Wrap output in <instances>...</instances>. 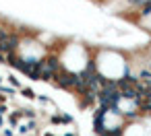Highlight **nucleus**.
<instances>
[{"mask_svg": "<svg viewBox=\"0 0 151 136\" xmlns=\"http://www.w3.org/2000/svg\"><path fill=\"white\" fill-rule=\"evenodd\" d=\"M9 83H11V87H13V89H21V87H23V85H21V80H19L15 74H9Z\"/></svg>", "mask_w": 151, "mask_h": 136, "instance_id": "4", "label": "nucleus"}, {"mask_svg": "<svg viewBox=\"0 0 151 136\" xmlns=\"http://www.w3.org/2000/svg\"><path fill=\"white\" fill-rule=\"evenodd\" d=\"M50 124H54V126H64V124H62V115H58V113H56V115H50Z\"/></svg>", "mask_w": 151, "mask_h": 136, "instance_id": "5", "label": "nucleus"}, {"mask_svg": "<svg viewBox=\"0 0 151 136\" xmlns=\"http://www.w3.org/2000/svg\"><path fill=\"white\" fill-rule=\"evenodd\" d=\"M0 64H6V54L0 52Z\"/></svg>", "mask_w": 151, "mask_h": 136, "instance_id": "12", "label": "nucleus"}, {"mask_svg": "<svg viewBox=\"0 0 151 136\" xmlns=\"http://www.w3.org/2000/svg\"><path fill=\"white\" fill-rule=\"evenodd\" d=\"M2 136H15V130L13 128H2Z\"/></svg>", "mask_w": 151, "mask_h": 136, "instance_id": "9", "label": "nucleus"}, {"mask_svg": "<svg viewBox=\"0 0 151 136\" xmlns=\"http://www.w3.org/2000/svg\"><path fill=\"white\" fill-rule=\"evenodd\" d=\"M0 91H2L6 97H13V95L17 93V89H13V87H0Z\"/></svg>", "mask_w": 151, "mask_h": 136, "instance_id": "6", "label": "nucleus"}, {"mask_svg": "<svg viewBox=\"0 0 151 136\" xmlns=\"http://www.w3.org/2000/svg\"><path fill=\"white\" fill-rule=\"evenodd\" d=\"M0 87H2V76H0Z\"/></svg>", "mask_w": 151, "mask_h": 136, "instance_id": "16", "label": "nucleus"}, {"mask_svg": "<svg viewBox=\"0 0 151 136\" xmlns=\"http://www.w3.org/2000/svg\"><path fill=\"white\" fill-rule=\"evenodd\" d=\"M64 136H77V134H75V132H66Z\"/></svg>", "mask_w": 151, "mask_h": 136, "instance_id": "14", "label": "nucleus"}, {"mask_svg": "<svg viewBox=\"0 0 151 136\" xmlns=\"http://www.w3.org/2000/svg\"><path fill=\"white\" fill-rule=\"evenodd\" d=\"M4 126H6V117H4V115H0V130H2Z\"/></svg>", "mask_w": 151, "mask_h": 136, "instance_id": "11", "label": "nucleus"}, {"mask_svg": "<svg viewBox=\"0 0 151 136\" xmlns=\"http://www.w3.org/2000/svg\"><path fill=\"white\" fill-rule=\"evenodd\" d=\"M21 117H23V115H21V109H15V111H11V113H9V117H6V124H9V128L17 130V122H19Z\"/></svg>", "mask_w": 151, "mask_h": 136, "instance_id": "1", "label": "nucleus"}, {"mask_svg": "<svg viewBox=\"0 0 151 136\" xmlns=\"http://www.w3.org/2000/svg\"><path fill=\"white\" fill-rule=\"evenodd\" d=\"M6 99H9V97H6L2 91H0V103H6Z\"/></svg>", "mask_w": 151, "mask_h": 136, "instance_id": "13", "label": "nucleus"}, {"mask_svg": "<svg viewBox=\"0 0 151 136\" xmlns=\"http://www.w3.org/2000/svg\"><path fill=\"white\" fill-rule=\"evenodd\" d=\"M9 113V105L6 103H0V115H6Z\"/></svg>", "mask_w": 151, "mask_h": 136, "instance_id": "10", "label": "nucleus"}, {"mask_svg": "<svg viewBox=\"0 0 151 136\" xmlns=\"http://www.w3.org/2000/svg\"><path fill=\"white\" fill-rule=\"evenodd\" d=\"M19 91H21L19 95H21V97H25V99H29V101H35V99H37V93H35L31 87H21Z\"/></svg>", "mask_w": 151, "mask_h": 136, "instance_id": "2", "label": "nucleus"}, {"mask_svg": "<svg viewBox=\"0 0 151 136\" xmlns=\"http://www.w3.org/2000/svg\"><path fill=\"white\" fill-rule=\"evenodd\" d=\"M60 115H62V124H64V126L75 124V117H73V115H68V113H60Z\"/></svg>", "mask_w": 151, "mask_h": 136, "instance_id": "7", "label": "nucleus"}, {"mask_svg": "<svg viewBox=\"0 0 151 136\" xmlns=\"http://www.w3.org/2000/svg\"><path fill=\"white\" fill-rule=\"evenodd\" d=\"M44 136H54V134L52 132H44Z\"/></svg>", "mask_w": 151, "mask_h": 136, "instance_id": "15", "label": "nucleus"}, {"mask_svg": "<svg viewBox=\"0 0 151 136\" xmlns=\"http://www.w3.org/2000/svg\"><path fill=\"white\" fill-rule=\"evenodd\" d=\"M37 101H40V103H52V99H50L48 95H37Z\"/></svg>", "mask_w": 151, "mask_h": 136, "instance_id": "8", "label": "nucleus"}, {"mask_svg": "<svg viewBox=\"0 0 151 136\" xmlns=\"http://www.w3.org/2000/svg\"><path fill=\"white\" fill-rule=\"evenodd\" d=\"M21 115L27 120H37V111H33V109H21Z\"/></svg>", "mask_w": 151, "mask_h": 136, "instance_id": "3", "label": "nucleus"}]
</instances>
